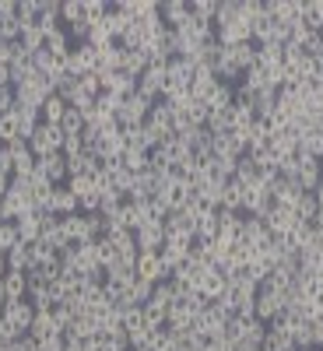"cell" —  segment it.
Listing matches in <instances>:
<instances>
[{
	"label": "cell",
	"instance_id": "7bdbcfd3",
	"mask_svg": "<svg viewBox=\"0 0 323 351\" xmlns=\"http://www.w3.org/2000/svg\"><path fill=\"white\" fill-rule=\"evenodd\" d=\"M123 169H130V172H144L148 169V152H141V148H130L127 144V152H123Z\"/></svg>",
	"mask_w": 323,
	"mask_h": 351
},
{
	"label": "cell",
	"instance_id": "8992f818",
	"mask_svg": "<svg viewBox=\"0 0 323 351\" xmlns=\"http://www.w3.org/2000/svg\"><path fill=\"white\" fill-rule=\"evenodd\" d=\"M36 176H43V180H49L53 186H64V183L71 180L64 152H56V155H46V158H36Z\"/></svg>",
	"mask_w": 323,
	"mask_h": 351
},
{
	"label": "cell",
	"instance_id": "f5cc1de1",
	"mask_svg": "<svg viewBox=\"0 0 323 351\" xmlns=\"http://www.w3.org/2000/svg\"><path fill=\"white\" fill-rule=\"evenodd\" d=\"M14 106H18V92L14 88H0V116L14 112Z\"/></svg>",
	"mask_w": 323,
	"mask_h": 351
},
{
	"label": "cell",
	"instance_id": "44dd1931",
	"mask_svg": "<svg viewBox=\"0 0 323 351\" xmlns=\"http://www.w3.org/2000/svg\"><path fill=\"white\" fill-rule=\"evenodd\" d=\"M148 67H152V60H148V53H144V49H123V56H120V71L123 74L141 77Z\"/></svg>",
	"mask_w": 323,
	"mask_h": 351
},
{
	"label": "cell",
	"instance_id": "bcb514c9",
	"mask_svg": "<svg viewBox=\"0 0 323 351\" xmlns=\"http://www.w3.org/2000/svg\"><path fill=\"white\" fill-rule=\"evenodd\" d=\"M53 319H56V324H60V330L67 334V327L77 319V309H74L71 302H56V306H53Z\"/></svg>",
	"mask_w": 323,
	"mask_h": 351
},
{
	"label": "cell",
	"instance_id": "2e32d148",
	"mask_svg": "<svg viewBox=\"0 0 323 351\" xmlns=\"http://www.w3.org/2000/svg\"><path fill=\"white\" fill-rule=\"evenodd\" d=\"M243 243H250V246H256V250H263L271 243V228L263 225V218H243V236H239Z\"/></svg>",
	"mask_w": 323,
	"mask_h": 351
},
{
	"label": "cell",
	"instance_id": "ab89813d",
	"mask_svg": "<svg viewBox=\"0 0 323 351\" xmlns=\"http://www.w3.org/2000/svg\"><path fill=\"white\" fill-rule=\"evenodd\" d=\"M28 53H39L43 46H46V36H43V28L39 25H28V28H21V39H18Z\"/></svg>",
	"mask_w": 323,
	"mask_h": 351
},
{
	"label": "cell",
	"instance_id": "d6986e66",
	"mask_svg": "<svg viewBox=\"0 0 323 351\" xmlns=\"http://www.w3.org/2000/svg\"><path fill=\"white\" fill-rule=\"evenodd\" d=\"M165 74H169V84H183V88H190V81H193V74H197V64L187 60V56H172L169 67H165Z\"/></svg>",
	"mask_w": 323,
	"mask_h": 351
},
{
	"label": "cell",
	"instance_id": "94428289",
	"mask_svg": "<svg viewBox=\"0 0 323 351\" xmlns=\"http://www.w3.org/2000/svg\"><path fill=\"white\" fill-rule=\"evenodd\" d=\"M296 351H320V348H296Z\"/></svg>",
	"mask_w": 323,
	"mask_h": 351
},
{
	"label": "cell",
	"instance_id": "b9f144b4",
	"mask_svg": "<svg viewBox=\"0 0 323 351\" xmlns=\"http://www.w3.org/2000/svg\"><path fill=\"white\" fill-rule=\"evenodd\" d=\"M64 186H67V190H71V193H74L77 200H81V197H88V193H99V190H95V180H92V176H71V180H67Z\"/></svg>",
	"mask_w": 323,
	"mask_h": 351
},
{
	"label": "cell",
	"instance_id": "30bf717a",
	"mask_svg": "<svg viewBox=\"0 0 323 351\" xmlns=\"http://www.w3.org/2000/svg\"><path fill=\"white\" fill-rule=\"evenodd\" d=\"M134 243H137V253H158L165 246V228L162 221H148L144 228L134 232Z\"/></svg>",
	"mask_w": 323,
	"mask_h": 351
},
{
	"label": "cell",
	"instance_id": "8fae6325",
	"mask_svg": "<svg viewBox=\"0 0 323 351\" xmlns=\"http://www.w3.org/2000/svg\"><path fill=\"white\" fill-rule=\"evenodd\" d=\"M102 77V92L116 95V99H130L137 92V77L123 74V71H112V74H99Z\"/></svg>",
	"mask_w": 323,
	"mask_h": 351
},
{
	"label": "cell",
	"instance_id": "6da1fadb",
	"mask_svg": "<svg viewBox=\"0 0 323 351\" xmlns=\"http://www.w3.org/2000/svg\"><path fill=\"white\" fill-rule=\"evenodd\" d=\"M285 313V291L281 288H274V285H267L263 281L260 288H256V302H253V316L260 319V324H271L274 316H281Z\"/></svg>",
	"mask_w": 323,
	"mask_h": 351
},
{
	"label": "cell",
	"instance_id": "e575fe53",
	"mask_svg": "<svg viewBox=\"0 0 323 351\" xmlns=\"http://www.w3.org/2000/svg\"><path fill=\"white\" fill-rule=\"evenodd\" d=\"M204 106H208V112H225V109H232V88L228 84H215V92L204 99Z\"/></svg>",
	"mask_w": 323,
	"mask_h": 351
},
{
	"label": "cell",
	"instance_id": "db71d44e",
	"mask_svg": "<svg viewBox=\"0 0 323 351\" xmlns=\"http://www.w3.org/2000/svg\"><path fill=\"white\" fill-rule=\"evenodd\" d=\"M0 18H18V4H14V0H0Z\"/></svg>",
	"mask_w": 323,
	"mask_h": 351
},
{
	"label": "cell",
	"instance_id": "d590c367",
	"mask_svg": "<svg viewBox=\"0 0 323 351\" xmlns=\"http://www.w3.org/2000/svg\"><path fill=\"white\" fill-rule=\"evenodd\" d=\"M260 351H296V341H291V334H281V330H271L267 327Z\"/></svg>",
	"mask_w": 323,
	"mask_h": 351
},
{
	"label": "cell",
	"instance_id": "7a4b0ae2",
	"mask_svg": "<svg viewBox=\"0 0 323 351\" xmlns=\"http://www.w3.org/2000/svg\"><path fill=\"white\" fill-rule=\"evenodd\" d=\"M152 106H155V102L144 99L141 92H134L130 99H123L120 109H116V123H120V130H127V127H144V123H148Z\"/></svg>",
	"mask_w": 323,
	"mask_h": 351
},
{
	"label": "cell",
	"instance_id": "9f6ffc18",
	"mask_svg": "<svg viewBox=\"0 0 323 351\" xmlns=\"http://www.w3.org/2000/svg\"><path fill=\"white\" fill-rule=\"evenodd\" d=\"M0 88H14V81H11V67H8V64H0Z\"/></svg>",
	"mask_w": 323,
	"mask_h": 351
},
{
	"label": "cell",
	"instance_id": "ee69618b",
	"mask_svg": "<svg viewBox=\"0 0 323 351\" xmlns=\"http://www.w3.org/2000/svg\"><path fill=\"white\" fill-rule=\"evenodd\" d=\"M316 211H320V204H316V197H313V193H302V197H299V204H296V218L309 225V221L316 218Z\"/></svg>",
	"mask_w": 323,
	"mask_h": 351
},
{
	"label": "cell",
	"instance_id": "680465c9",
	"mask_svg": "<svg viewBox=\"0 0 323 351\" xmlns=\"http://www.w3.org/2000/svg\"><path fill=\"white\" fill-rule=\"evenodd\" d=\"M313 197H316V204H320V208H323V180H320V186L313 190Z\"/></svg>",
	"mask_w": 323,
	"mask_h": 351
},
{
	"label": "cell",
	"instance_id": "484cf974",
	"mask_svg": "<svg viewBox=\"0 0 323 351\" xmlns=\"http://www.w3.org/2000/svg\"><path fill=\"white\" fill-rule=\"evenodd\" d=\"M243 218L239 211H225L218 208V236H228V239H239L243 236Z\"/></svg>",
	"mask_w": 323,
	"mask_h": 351
},
{
	"label": "cell",
	"instance_id": "c3c4849f",
	"mask_svg": "<svg viewBox=\"0 0 323 351\" xmlns=\"http://www.w3.org/2000/svg\"><path fill=\"white\" fill-rule=\"evenodd\" d=\"M18 225L14 221H0V253H8L11 246H18Z\"/></svg>",
	"mask_w": 323,
	"mask_h": 351
},
{
	"label": "cell",
	"instance_id": "6f0895ef",
	"mask_svg": "<svg viewBox=\"0 0 323 351\" xmlns=\"http://www.w3.org/2000/svg\"><path fill=\"white\" fill-rule=\"evenodd\" d=\"M4 274H8V253H0V281H4Z\"/></svg>",
	"mask_w": 323,
	"mask_h": 351
},
{
	"label": "cell",
	"instance_id": "f907efd6",
	"mask_svg": "<svg viewBox=\"0 0 323 351\" xmlns=\"http://www.w3.org/2000/svg\"><path fill=\"white\" fill-rule=\"evenodd\" d=\"M28 250H32V267H39V263H49V260H56V256H60V253H56L53 246H46L43 239H39V243H32Z\"/></svg>",
	"mask_w": 323,
	"mask_h": 351
},
{
	"label": "cell",
	"instance_id": "7dc6e473",
	"mask_svg": "<svg viewBox=\"0 0 323 351\" xmlns=\"http://www.w3.org/2000/svg\"><path fill=\"white\" fill-rule=\"evenodd\" d=\"M183 116L190 120V127H208V106L197 102V99H193V102L183 109Z\"/></svg>",
	"mask_w": 323,
	"mask_h": 351
},
{
	"label": "cell",
	"instance_id": "7c38bea8",
	"mask_svg": "<svg viewBox=\"0 0 323 351\" xmlns=\"http://www.w3.org/2000/svg\"><path fill=\"white\" fill-rule=\"evenodd\" d=\"M123 152H127V137H123V130H109V134H102V137H99L95 155H99L102 162H120V158H123Z\"/></svg>",
	"mask_w": 323,
	"mask_h": 351
},
{
	"label": "cell",
	"instance_id": "681fc988",
	"mask_svg": "<svg viewBox=\"0 0 323 351\" xmlns=\"http://www.w3.org/2000/svg\"><path fill=\"white\" fill-rule=\"evenodd\" d=\"M152 291H155V285H148V281H141V278H137V281H134V288L127 291V299H130L134 306H144V302L152 299Z\"/></svg>",
	"mask_w": 323,
	"mask_h": 351
},
{
	"label": "cell",
	"instance_id": "836d02e7",
	"mask_svg": "<svg viewBox=\"0 0 323 351\" xmlns=\"http://www.w3.org/2000/svg\"><path fill=\"white\" fill-rule=\"evenodd\" d=\"M243 204H246V190L236 183V180H228L225 190H222V208L225 211H239L243 215Z\"/></svg>",
	"mask_w": 323,
	"mask_h": 351
},
{
	"label": "cell",
	"instance_id": "3957f363",
	"mask_svg": "<svg viewBox=\"0 0 323 351\" xmlns=\"http://www.w3.org/2000/svg\"><path fill=\"white\" fill-rule=\"evenodd\" d=\"M28 148H32L36 158H46V155H56L64 152V130L60 127H49V123H39L28 137Z\"/></svg>",
	"mask_w": 323,
	"mask_h": 351
},
{
	"label": "cell",
	"instance_id": "cb8c5ba5",
	"mask_svg": "<svg viewBox=\"0 0 323 351\" xmlns=\"http://www.w3.org/2000/svg\"><path fill=\"white\" fill-rule=\"evenodd\" d=\"M53 334H64V330H60V324L53 319V313H36V319H32V330H28V337H32V341L39 344V341L53 337Z\"/></svg>",
	"mask_w": 323,
	"mask_h": 351
},
{
	"label": "cell",
	"instance_id": "74e56055",
	"mask_svg": "<svg viewBox=\"0 0 323 351\" xmlns=\"http://www.w3.org/2000/svg\"><path fill=\"white\" fill-rule=\"evenodd\" d=\"M299 155L323 162V134H302L299 137Z\"/></svg>",
	"mask_w": 323,
	"mask_h": 351
},
{
	"label": "cell",
	"instance_id": "277c9868",
	"mask_svg": "<svg viewBox=\"0 0 323 351\" xmlns=\"http://www.w3.org/2000/svg\"><path fill=\"white\" fill-rule=\"evenodd\" d=\"M165 67H169V64H165ZM165 67L152 64L148 71H144V74L137 77V92H141L144 99H152V102H158V99L165 95V84H169V74H165Z\"/></svg>",
	"mask_w": 323,
	"mask_h": 351
},
{
	"label": "cell",
	"instance_id": "8d00e7d4",
	"mask_svg": "<svg viewBox=\"0 0 323 351\" xmlns=\"http://www.w3.org/2000/svg\"><path fill=\"white\" fill-rule=\"evenodd\" d=\"M39 14H43V0H21L18 4V25L21 28L39 25Z\"/></svg>",
	"mask_w": 323,
	"mask_h": 351
},
{
	"label": "cell",
	"instance_id": "f6af8a7d",
	"mask_svg": "<svg viewBox=\"0 0 323 351\" xmlns=\"http://www.w3.org/2000/svg\"><path fill=\"white\" fill-rule=\"evenodd\" d=\"M77 92L88 95V99H99L102 95V77L99 74H81L77 77Z\"/></svg>",
	"mask_w": 323,
	"mask_h": 351
},
{
	"label": "cell",
	"instance_id": "603a6c76",
	"mask_svg": "<svg viewBox=\"0 0 323 351\" xmlns=\"http://www.w3.org/2000/svg\"><path fill=\"white\" fill-rule=\"evenodd\" d=\"M190 243H165L162 250H158V256H162V263H165V267H169V274L176 271V267H180V263H187L190 260Z\"/></svg>",
	"mask_w": 323,
	"mask_h": 351
},
{
	"label": "cell",
	"instance_id": "ffe728a7",
	"mask_svg": "<svg viewBox=\"0 0 323 351\" xmlns=\"http://www.w3.org/2000/svg\"><path fill=\"white\" fill-rule=\"evenodd\" d=\"M43 211H36V215H25V218H18L14 225H18V239L25 243V246H32V243H39L43 239Z\"/></svg>",
	"mask_w": 323,
	"mask_h": 351
},
{
	"label": "cell",
	"instance_id": "d4e9b609",
	"mask_svg": "<svg viewBox=\"0 0 323 351\" xmlns=\"http://www.w3.org/2000/svg\"><path fill=\"white\" fill-rule=\"evenodd\" d=\"M67 102L60 99V95H49L46 102H43V109H39V116H43V123H49V127H60L64 123V116H67Z\"/></svg>",
	"mask_w": 323,
	"mask_h": 351
},
{
	"label": "cell",
	"instance_id": "4dcf8cb0",
	"mask_svg": "<svg viewBox=\"0 0 323 351\" xmlns=\"http://www.w3.org/2000/svg\"><path fill=\"white\" fill-rule=\"evenodd\" d=\"M8 271H18V274L32 271V250H28L25 243H18V246L8 250Z\"/></svg>",
	"mask_w": 323,
	"mask_h": 351
},
{
	"label": "cell",
	"instance_id": "d6a6232c",
	"mask_svg": "<svg viewBox=\"0 0 323 351\" xmlns=\"http://www.w3.org/2000/svg\"><path fill=\"white\" fill-rule=\"evenodd\" d=\"M228 56H232V60H236V67L246 74L250 67H256V43L250 39V43H239V46H232L228 49Z\"/></svg>",
	"mask_w": 323,
	"mask_h": 351
},
{
	"label": "cell",
	"instance_id": "83f0119b",
	"mask_svg": "<svg viewBox=\"0 0 323 351\" xmlns=\"http://www.w3.org/2000/svg\"><path fill=\"white\" fill-rule=\"evenodd\" d=\"M218 236V211H200L197 225H193V239L197 243H211Z\"/></svg>",
	"mask_w": 323,
	"mask_h": 351
},
{
	"label": "cell",
	"instance_id": "816d5d0a",
	"mask_svg": "<svg viewBox=\"0 0 323 351\" xmlns=\"http://www.w3.org/2000/svg\"><path fill=\"white\" fill-rule=\"evenodd\" d=\"M18 39H21L18 18H0V43H18Z\"/></svg>",
	"mask_w": 323,
	"mask_h": 351
},
{
	"label": "cell",
	"instance_id": "f546056e",
	"mask_svg": "<svg viewBox=\"0 0 323 351\" xmlns=\"http://www.w3.org/2000/svg\"><path fill=\"white\" fill-rule=\"evenodd\" d=\"M120 56H123V46H120V43H112V46L99 49L95 74H112V71H120Z\"/></svg>",
	"mask_w": 323,
	"mask_h": 351
},
{
	"label": "cell",
	"instance_id": "9c48e42d",
	"mask_svg": "<svg viewBox=\"0 0 323 351\" xmlns=\"http://www.w3.org/2000/svg\"><path fill=\"white\" fill-rule=\"evenodd\" d=\"M144 127H148L155 137H158V144H165L176 130H172V109L158 99L155 106H152V112H148V123H144Z\"/></svg>",
	"mask_w": 323,
	"mask_h": 351
},
{
	"label": "cell",
	"instance_id": "5bb4252c",
	"mask_svg": "<svg viewBox=\"0 0 323 351\" xmlns=\"http://www.w3.org/2000/svg\"><path fill=\"white\" fill-rule=\"evenodd\" d=\"M197 291L208 302H218L225 291H228V281H225V274L218 267H208V271H204V278H200V285H197Z\"/></svg>",
	"mask_w": 323,
	"mask_h": 351
},
{
	"label": "cell",
	"instance_id": "4fadbf2b",
	"mask_svg": "<svg viewBox=\"0 0 323 351\" xmlns=\"http://www.w3.org/2000/svg\"><path fill=\"white\" fill-rule=\"evenodd\" d=\"M320 180H323V162L299 155V172H296V183L302 186V193H313V190L320 186Z\"/></svg>",
	"mask_w": 323,
	"mask_h": 351
},
{
	"label": "cell",
	"instance_id": "1f68e13d",
	"mask_svg": "<svg viewBox=\"0 0 323 351\" xmlns=\"http://www.w3.org/2000/svg\"><path fill=\"white\" fill-rule=\"evenodd\" d=\"M4 295H8V302L25 299V295H28V274L8 271V274H4Z\"/></svg>",
	"mask_w": 323,
	"mask_h": 351
},
{
	"label": "cell",
	"instance_id": "4316f807",
	"mask_svg": "<svg viewBox=\"0 0 323 351\" xmlns=\"http://www.w3.org/2000/svg\"><path fill=\"white\" fill-rule=\"evenodd\" d=\"M53 215H56V218L77 215V197H74L67 186H53Z\"/></svg>",
	"mask_w": 323,
	"mask_h": 351
},
{
	"label": "cell",
	"instance_id": "f35d334b",
	"mask_svg": "<svg viewBox=\"0 0 323 351\" xmlns=\"http://www.w3.org/2000/svg\"><path fill=\"white\" fill-rule=\"evenodd\" d=\"M302 21H306V28H313V32H323V0H306Z\"/></svg>",
	"mask_w": 323,
	"mask_h": 351
},
{
	"label": "cell",
	"instance_id": "f1b7e54d",
	"mask_svg": "<svg viewBox=\"0 0 323 351\" xmlns=\"http://www.w3.org/2000/svg\"><path fill=\"white\" fill-rule=\"evenodd\" d=\"M263 334H267V324H260V319H250L246 334L236 341V351H260V344H263Z\"/></svg>",
	"mask_w": 323,
	"mask_h": 351
},
{
	"label": "cell",
	"instance_id": "60d3db41",
	"mask_svg": "<svg viewBox=\"0 0 323 351\" xmlns=\"http://www.w3.org/2000/svg\"><path fill=\"white\" fill-rule=\"evenodd\" d=\"M21 141V130H18V116L8 112V116H0V144H14Z\"/></svg>",
	"mask_w": 323,
	"mask_h": 351
},
{
	"label": "cell",
	"instance_id": "11a10c76",
	"mask_svg": "<svg viewBox=\"0 0 323 351\" xmlns=\"http://www.w3.org/2000/svg\"><path fill=\"white\" fill-rule=\"evenodd\" d=\"M208 351H236V344H232V341H228V337H215V341H211V348H208Z\"/></svg>",
	"mask_w": 323,
	"mask_h": 351
},
{
	"label": "cell",
	"instance_id": "6125c7cd",
	"mask_svg": "<svg viewBox=\"0 0 323 351\" xmlns=\"http://www.w3.org/2000/svg\"><path fill=\"white\" fill-rule=\"evenodd\" d=\"M130 351H152V348H130Z\"/></svg>",
	"mask_w": 323,
	"mask_h": 351
},
{
	"label": "cell",
	"instance_id": "5b68a950",
	"mask_svg": "<svg viewBox=\"0 0 323 351\" xmlns=\"http://www.w3.org/2000/svg\"><path fill=\"white\" fill-rule=\"evenodd\" d=\"M32 319H36V309L28 299H18V302H4V324L18 334H28L32 330Z\"/></svg>",
	"mask_w": 323,
	"mask_h": 351
},
{
	"label": "cell",
	"instance_id": "52a82bcc",
	"mask_svg": "<svg viewBox=\"0 0 323 351\" xmlns=\"http://www.w3.org/2000/svg\"><path fill=\"white\" fill-rule=\"evenodd\" d=\"M95 64H99V49L88 46V43H81V46L71 49V56H67L64 67H67V74L81 77V74H95Z\"/></svg>",
	"mask_w": 323,
	"mask_h": 351
},
{
	"label": "cell",
	"instance_id": "91938a15",
	"mask_svg": "<svg viewBox=\"0 0 323 351\" xmlns=\"http://www.w3.org/2000/svg\"><path fill=\"white\" fill-rule=\"evenodd\" d=\"M8 302V295H4V281H0V306H4Z\"/></svg>",
	"mask_w": 323,
	"mask_h": 351
},
{
	"label": "cell",
	"instance_id": "ba28073f",
	"mask_svg": "<svg viewBox=\"0 0 323 351\" xmlns=\"http://www.w3.org/2000/svg\"><path fill=\"white\" fill-rule=\"evenodd\" d=\"M134 271H137L141 281H148V285H158V281H169L172 278L158 253H137V267Z\"/></svg>",
	"mask_w": 323,
	"mask_h": 351
},
{
	"label": "cell",
	"instance_id": "7402d4cb",
	"mask_svg": "<svg viewBox=\"0 0 323 351\" xmlns=\"http://www.w3.org/2000/svg\"><path fill=\"white\" fill-rule=\"evenodd\" d=\"M215 84H218V77H215V71H208V67H197V74H193V81H190V95L197 99V102H204L211 92H215Z\"/></svg>",
	"mask_w": 323,
	"mask_h": 351
},
{
	"label": "cell",
	"instance_id": "ac0fdd59",
	"mask_svg": "<svg viewBox=\"0 0 323 351\" xmlns=\"http://www.w3.org/2000/svg\"><path fill=\"white\" fill-rule=\"evenodd\" d=\"M158 14H162L165 28H180L190 21V4L187 0H165V4H158Z\"/></svg>",
	"mask_w": 323,
	"mask_h": 351
},
{
	"label": "cell",
	"instance_id": "e0dca14e",
	"mask_svg": "<svg viewBox=\"0 0 323 351\" xmlns=\"http://www.w3.org/2000/svg\"><path fill=\"white\" fill-rule=\"evenodd\" d=\"M67 172L71 176H92L95 180V176L102 172V158L95 152H77L74 158H67Z\"/></svg>",
	"mask_w": 323,
	"mask_h": 351
},
{
	"label": "cell",
	"instance_id": "9a60e30c",
	"mask_svg": "<svg viewBox=\"0 0 323 351\" xmlns=\"http://www.w3.org/2000/svg\"><path fill=\"white\" fill-rule=\"evenodd\" d=\"M263 225L271 228V236H288V232L299 225V218H296V211L278 208V204H274V208H271L267 215H263Z\"/></svg>",
	"mask_w": 323,
	"mask_h": 351
}]
</instances>
